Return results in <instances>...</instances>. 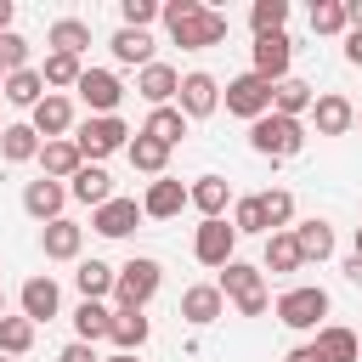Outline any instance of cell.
Masks as SVG:
<instances>
[{
    "instance_id": "obj_1",
    "label": "cell",
    "mask_w": 362,
    "mask_h": 362,
    "mask_svg": "<svg viewBox=\"0 0 362 362\" xmlns=\"http://www.w3.org/2000/svg\"><path fill=\"white\" fill-rule=\"evenodd\" d=\"M158 17H164V28H170V40L181 51H209V45L226 40V17L215 6H204V0H164Z\"/></svg>"
},
{
    "instance_id": "obj_2",
    "label": "cell",
    "mask_w": 362,
    "mask_h": 362,
    "mask_svg": "<svg viewBox=\"0 0 362 362\" xmlns=\"http://www.w3.org/2000/svg\"><path fill=\"white\" fill-rule=\"evenodd\" d=\"M215 288L238 305V317H266V305H272V294H266V272L249 266V260L221 266V283H215Z\"/></svg>"
},
{
    "instance_id": "obj_3",
    "label": "cell",
    "mask_w": 362,
    "mask_h": 362,
    "mask_svg": "<svg viewBox=\"0 0 362 362\" xmlns=\"http://www.w3.org/2000/svg\"><path fill=\"white\" fill-rule=\"evenodd\" d=\"M158 283H164V266H158L153 255H130V260L119 266V283H113L119 311H141V305L158 294Z\"/></svg>"
},
{
    "instance_id": "obj_4",
    "label": "cell",
    "mask_w": 362,
    "mask_h": 362,
    "mask_svg": "<svg viewBox=\"0 0 362 362\" xmlns=\"http://www.w3.org/2000/svg\"><path fill=\"white\" fill-rule=\"evenodd\" d=\"M249 147L260 158H294L305 147V124L300 119H283V113H266V119L249 124Z\"/></svg>"
},
{
    "instance_id": "obj_5",
    "label": "cell",
    "mask_w": 362,
    "mask_h": 362,
    "mask_svg": "<svg viewBox=\"0 0 362 362\" xmlns=\"http://www.w3.org/2000/svg\"><path fill=\"white\" fill-rule=\"evenodd\" d=\"M277 322L283 328H322V317H328V288H317V283H300V288H288V294H277Z\"/></svg>"
},
{
    "instance_id": "obj_6",
    "label": "cell",
    "mask_w": 362,
    "mask_h": 362,
    "mask_svg": "<svg viewBox=\"0 0 362 362\" xmlns=\"http://www.w3.org/2000/svg\"><path fill=\"white\" fill-rule=\"evenodd\" d=\"M74 147L85 153V164H96V158L130 147V124H124L119 113H107V119H85V124H74Z\"/></svg>"
},
{
    "instance_id": "obj_7",
    "label": "cell",
    "mask_w": 362,
    "mask_h": 362,
    "mask_svg": "<svg viewBox=\"0 0 362 362\" xmlns=\"http://www.w3.org/2000/svg\"><path fill=\"white\" fill-rule=\"evenodd\" d=\"M221 96H226V113H238V119H249V124L272 113V85H266L255 68H249V74H238V79H226V90H221Z\"/></svg>"
},
{
    "instance_id": "obj_8",
    "label": "cell",
    "mask_w": 362,
    "mask_h": 362,
    "mask_svg": "<svg viewBox=\"0 0 362 362\" xmlns=\"http://www.w3.org/2000/svg\"><path fill=\"white\" fill-rule=\"evenodd\" d=\"M74 90H79V102L90 107V119H107V113H119V102H124L119 74H107V68H85V79H79Z\"/></svg>"
},
{
    "instance_id": "obj_9",
    "label": "cell",
    "mask_w": 362,
    "mask_h": 362,
    "mask_svg": "<svg viewBox=\"0 0 362 362\" xmlns=\"http://www.w3.org/2000/svg\"><path fill=\"white\" fill-rule=\"evenodd\" d=\"M232 249H238V226H232L226 215H221V221H204L198 238H192V255H198L204 266H232V260H238Z\"/></svg>"
},
{
    "instance_id": "obj_10",
    "label": "cell",
    "mask_w": 362,
    "mask_h": 362,
    "mask_svg": "<svg viewBox=\"0 0 362 362\" xmlns=\"http://www.w3.org/2000/svg\"><path fill=\"white\" fill-rule=\"evenodd\" d=\"M288 62H294V40L288 34H260L255 40V74L266 85H283L288 79Z\"/></svg>"
},
{
    "instance_id": "obj_11",
    "label": "cell",
    "mask_w": 362,
    "mask_h": 362,
    "mask_svg": "<svg viewBox=\"0 0 362 362\" xmlns=\"http://www.w3.org/2000/svg\"><path fill=\"white\" fill-rule=\"evenodd\" d=\"M175 107H181L187 119H209V113L221 107V85H215V74H181V96H175Z\"/></svg>"
},
{
    "instance_id": "obj_12",
    "label": "cell",
    "mask_w": 362,
    "mask_h": 362,
    "mask_svg": "<svg viewBox=\"0 0 362 362\" xmlns=\"http://www.w3.org/2000/svg\"><path fill=\"white\" fill-rule=\"evenodd\" d=\"M62 204H68V187L62 181H51V175H40V181H28L23 187V209L34 215V221H62Z\"/></svg>"
},
{
    "instance_id": "obj_13",
    "label": "cell",
    "mask_w": 362,
    "mask_h": 362,
    "mask_svg": "<svg viewBox=\"0 0 362 362\" xmlns=\"http://www.w3.org/2000/svg\"><path fill=\"white\" fill-rule=\"evenodd\" d=\"M136 90H141V102H153V107H170V102L181 96V74H175L170 62H147V68L136 74Z\"/></svg>"
},
{
    "instance_id": "obj_14",
    "label": "cell",
    "mask_w": 362,
    "mask_h": 362,
    "mask_svg": "<svg viewBox=\"0 0 362 362\" xmlns=\"http://www.w3.org/2000/svg\"><path fill=\"white\" fill-rule=\"evenodd\" d=\"M28 124H34V130H40L45 141H62V136L74 130V102L51 90V96H45V102H40L34 113H28Z\"/></svg>"
},
{
    "instance_id": "obj_15",
    "label": "cell",
    "mask_w": 362,
    "mask_h": 362,
    "mask_svg": "<svg viewBox=\"0 0 362 362\" xmlns=\"http://www.w3.org/2000/svg\"><path fill=\"white\" fill-rule=\"evenodd\" d=\"M311 124H317V136H345V130L356 124V107H351L339 90H322L317 107H311Z\"/></svg>"
},
{
    "instance_id": "obj_16",
    "label": "cell",
    "mask_w": 362,
    "mask_h": 362,
    "mask_svg": "<svg viewBox=\"0 0 362 362\" xmlns=\"http://www.w3.org/2000/svg\"><path fill=\"white\" fill-rule=\"evenodd\" d=\"M187 204H192L204 221H221V215H226V204H232V187H226V175H198V181L187 187Z\"/></svg>"
},
{
    "instance_id": "obj_17",
    "label": "cell",
    "mask_w": 362,
    "mask_h": 362,
    "mask_svg": "<svg viewBox=\"0 0 362 362\" xmlns=\"http://www.w3.org/2000/svg\"><path fill=\"white\" fill-rule=\"evenodd\" d=\"M136 221H141V204H136V198H107V204L90 215V226H96L102 238H130Z\"/></svg>"
},
{
    "instance_id": "obj_18",
    "label": "cell",
    "mask_w": 362,
    "mask_h": 362,
    "mask_svg": "<svg viewBox=\"0 0 362 362\" xmlns=\"http://www.w3.org/2000/svg\"><path fill=\"white\" fill-rule=\"evenodd\" d=\"M221 311H226V294H221L215 283H192V288L181 294V317H187L192 328H209Z\"/></svg>"
},
{
    "instance_id": "obj_19",
    "label": "cell",
    "mask_w": 362,
    "mask_h": 362,
    "mask_svg": "<svg viewBox=\"0 0 362 362\" xmlns=\"http://www.w3.org/2000/svg\"><path fill=\"white\" fill-rule=\"evenodd\" d=\"M40 170H45L51 181H74V175L85 170V153L74 147V136H62V141H45V147H40Z\"/></svg>"
},
{
    "instance_id": "obj_20",
    "label": "cell",
    "mask_w": 362,
    "mask_h": 362,
    "mask_svg": "<svg viewBox=\"0 0 362 362\" xmlns=\"http://www.w3.org/2000/svg\"><path fill=\"white\" fill-rule=\"evenodd\" d=\"M40 249H45V260H79V249H85V226H74V221L62 215V221H51V226L40 232Z\"/></svg>"
},
{
    "instance_id": "obj_21",
    "label": "cell",
    "mask_w": 362,
    "mask_h": 362,
    "mask_svg": "<svg viewBox=\"0 0 362 362\" xmlns=\"http://www.w3.org/2000/svg\"><path fill=\"white\" fill-rule=\"evenodd\" d=\"M311 345H317L322 362H362V339H356L351 328H339V322H322Z\"/></svg>"
},
{
    "instance_id": "obj_22",
    "label": "cell",
    "mask_w": 362,
    "mask_h": 362,
    "mask_svg": "<svg viewBox=\"0 0 362 362\" xmlns=\"http://www.w3.org/2000/svg\"><path fill=\"white\" fill-rule=\"evenodd\" d=\"M317 107V90L305 85V79H283V85H272V113H283V119H305Z\"/></svg>"
},
{
    "instance_id": "obj_23",
    "label": "cell",
    "mask_w": 362,
    "mask_h": 362,
    "mask_svg": "<svg viewBox=\"0 0 362 362\" xmlns=\"http://www.w3.org/2000/svg\"><path fill=\"white\" fill-rule=\"evenodd\" d=\"M181 209H187V187L170 181V175H158V181L147 187V198H141V215H153V221H170V215H181Z\"/></svg>"
},
{
    "instance_id": "obj_24",
    "label": "cell",
    "mask_w": 362,
    "mask_h": 362,
    "mask_svg": "<svg viewBox=\"0 0 362 362\" xmlns=\"http://www.w3.org/2000/svg\"><path fill=\"white\" fill-rule=\"evenodd\" d=\"M300 266H305V255H300V243H294V226H288V232H272V238H266V260H260V272L288 277V272H300Z\"/></svg>"
},
{
    "instance_id": "obj_25",
    "label": "cell",
    "mask_w": 362,
    "mask_h": 362,
    "mask_svg": "<svg viewBox=\"0 0 362 362\" xmlns=\"http://www.w3.org/2000/svg\"><path fill=\"white\" fill-rule=\"evenodd\" d=\"M17 300H23V317H28V322H51V317H57V305H62V294H57V283H51V277H28Z\"/></svg>"
},
{
    "instance_id": "obj_26",
    "label": "cell",
    "mask_w": 362,
    "mask_h": 362,
    "mask_svg": "<svg viewBox=\"0 0 362 362\" xmlns=\"http://www.w3.org/2000/svg\"><path fill=\"white\" fill-rule=\"evenodd\" d=\"M107 51H113V62H124V68H147V62H153V34H147V28H119V34L107 40Z\"/></svg>"
},
{
    "instance_id": "obj_27",
    "label": "cell",
    "mask_w": 362,
    "mask_h": 362,
    "mask_svg": "<svg viewBox=\"0 0 362 362\" xmlns=\"http://www.w3.org/2000/svg\"><path fill=\"white\" fill-rule=\"evenodd\" d=\"M0 96L11 102V107H40L51 90H45V79H40V68H23V74H6V85H0Z\"/></svg>"
},
{
    "instance_id": "obj_28",
    "label": "cell",
    "mask_w": 362,
    "mask_h": 362,
    "mask_svg": "<svg viewBox=\"0 0 362 362\" xmlns=\"http://www.w3.org/2000/svg\"><path fill=\"white\" fill-rule=\"evenodd\" d=\"M68 198H79V204H90V209H102L107 198H113V175L102 170V164H85L74 181H68Z\"/></svg>"
},
{
    "instance_id": "obj_29",
    "label": "cell",
    "mask_w": 362,
    "mask_h": 362,
    "mask_svg": "<svg viewBox=\"0 0 362 362\" xmlns=\"http://www.w3.org/2000/svg\"><path fill=\"white\" fill-rule=\"evenodd\" d=\"M40 147H45V141H40L34 124H6V130H0V158H6V164H28V158H40Z\"/></svg>"
},
{
    "instance_id": "obj_30",
    "label": "cell",
    "mask_w": 362,
    "mask_h": 362,
    "mask_svg": "<svg viewBox=\"0 0 362 362\" xmlns=\"http://www.w3.org/2000/svg\"><path fill=\"white\" fill-rule=\"evenodd\" d=\"M294 243H300L305 260H328V255H334V226H328L322 215H311V221L294 226Z\"/></svg>"
},
{
    "instance_id": "obj_31",
    "label": "cell",
    "mask_w": 362,
    "mask_h": 362,
    "mask_svg": "<svg viewBox=\"0 0 362 362\" xmlns=\"http://www.w3.org/2000/svg\"><path fill=\"white\" fill-rule=\"evenodd\" d=\"M74 334H79L85 345L107 339V334H113V311H107L102 300H79V311H74Z\"/></svg>"
},
{
    "instance_id": "obj_32",
    "label": "cell",
    "mask_w": 362,
    "mask_h": 362,
    "mask_svg": "<svg viewBox=\"0 0 362 362\" xmlns=\"http://www.w3.org/2000/svg\"><path fill=\"white\" fill-rule=\"evenodd\" d=\"M147 334H153V322H147L141 311H113V334H107V339H113L124 356H136V351L147 345Z\"/></svg>"
},
{
    "instance_id": "obj_33",
    "label": "cell",
    "mask_w": 362,
    "mask_h": 362,
    "mask_svg": "<svg viewBox=\"0 0 362 362\" xmlns=\"http://www.w3.org/2000/svg\"><path fill=\"white\" fill-rule=\"evenodd\" d=\"M45 40H51V51H62V57H85V45H90V23H79V17H57Z\"/></svg>"
},
{
    "instance_id": "obj_34",
    "label": "cell",
    "mask_w": 362,
    "mask_h": 362,
    "mask_svg": "<svg viewBox=\"0 0 362 362\" xmlns=\"http://www.w3.org/2000/svg\"><path fill=\"white\" fill-rule=\"evenodd\" d=\"M141 136H153V141L175 147V141L187 136V113H181V107H153V113H147V124H141Z\"/></svg>"
},
{
    "instance_id": "obj_35",
    "label": "cell",
    "mask_w": 362,
    "mask_h": 362,
    "mask_svg": "<svg viewBox=\"0 0 362 362\" xmlns=\"http://www.w3.org/2000/svg\"><path fill=\"white\" fill-rule=\"evenodd\" d=\"M124 153H130V170H141V175H164V164H170V147L153 141V136H141V130H136V141Z\"/></svg>"
},
{
    "instance_id": "obj_36",
    "label": "cell",
    "mask_w": 362,
    "mask_h": 362,
    "mask_svg": "<svg viewBox=\"0 0 362 362\" xmlns=\"http://www.w3.org/2000/svg\"><path fill=\"white\" fill-rule=\"evenodd\" d=\"M74 283H79V294H85V300H102V294H113V283H119V272H113L107 260H79V272H74Z\"/></svg>"
},
{
    "instance_id": "obj_37",
    "label": "cell",
    "mask_w": 362,
    "mask_h": 362,
    "mask_svg": "<svg viewBox=\"0 0 362 362\" xmlns=\"http://www.w3.org/2000/svg\"><path fill=\"white\" fill-rule=\"evenodd\" d=\"M34 328H40V322H28V317H0V356L34 351Z\"/></svg>"
},
{
    "instance_id": "obj_38",
    "label": "cell",
    "mask_w": 362,
    "mask_h": 362,
    "mask_svg": "<svg viewBox=\"0 0 362 362\" xmlns=\"http://www.w3.org/2000/svg\"><path fill=\"white\" fill-rule=\"evenodd\" d=\"M283 23H288V0H255V6H249L255 40H260V34H283Z\"/></svg>"
},
{
    "instance_id": "obj_39",
    "label": "cell",
    "mask_w": 362,
    "mask_h": 362,
    "mask_svg": "<svg viewBox=\"0 0 362 362\" xmlns=\"http://www.w3.org/2000/svg\"><path fill=\"white\" fill-rule=\"evenodd\" d=\"M40 79H45V85H57V96H62V85H79V79H85V62H79V57L51 51V57H45V68H40Z\"/></svg>"
},
{
    "instance_id": "obj_40",
    "label": "cell",
    "mask_w": 362,
    "mask_h": 362,
    "mask_svg": "<svg viewBox=\"0 0 362 362\" xmlns=\"http://www.w3.org/2000/svg\"><path fill=\"white\" fill-rule=\"evenodd\" d=\"M232 226H238V238H243V232H260V238H272V221H266V204H260V192L232 204Z\"/></svg>"
},
{
    "instance_id": "obj_41",
    "label": "cell",
    "mask_w": 362,
    "mask_h": 362,
    "mask_svg": "<svg viewBox=\"0 0 362 362\" xmlns=\"http://www.w3.org/2000/svg\"><path fill=\"white\" fill-rule=\"evenodd\" d=\"M311 34H351L345 0H317V6H311Z\"/></svg>"
},
{
    "instance_id": "obj_42",
    "label": "cell",
    "mask_w": 362,
    "mask_h": 362,
    "mask_svg": "<svg viewBox=\"0 0 362 362\" xmlns=\"http://www.w3.org/2000/svg\"><path fill=\"white\" fill-rule=\"evenodd\" d=\"M260 204H266V221H272V232H288V221H294V192L272 187V192H260Z\"/></svg>"
},
{
    "instance_id": "obj_43",
    "label": "cell",
    "mask_w": 362,
    "mask_h": 362,
    "mask_svg": "<svg viewBox=\"0 0 362 362\" xmlns=\"http://www.w3.org/2000/svg\"><path fill=\"white\" fill-rule=\"evenodd\" d=\"M0 68H6V74H23V68H28V40L11 34V28L0 34Z\"/></svg>"
},
{
    "instance_id": "obj_44",
    "label": "cell",
    "mask_w": 362,
    "mask_h": 362,
    "mask_svg": "<svg viewBox=\"0 0 362 362\" xmlns=\"http://www.w3.org/2000/svg\"><path fill=\"white\" fill-rule=\"evenodd\" d=\"M158 11H164L158 0H119V17H124V28H147Z\"/></svg>"
},
{
    "instance_id": "obj_45",
    "label": "cell",
    "mask_w": 362,
    "mask_h": 362,
    "mask_svg": "<svg viewBox=\"0 0 362 362\" xmlns=\"http://www.w3.org/2000/svg\"><path fill=\"white\" fill-rule=\"evenodd\" d=\"M57 362H102V356H96L85 339H74V345H62V356H57Z\"/></svg>"
},
{
    "instance_id": "obj_46",
    "label": "cell",
    "mask_w": 362,
    "mask_h": 362,
    "mask_svg": "<svg viewBox=\"0 0 362 362\" xmlns=\"http://www.w3.org/2000/svg\"><path fill=\"white\" fill-rule=\"evenodd\" d=\"M345 62H351V68H362V34H356V28L345 34Z\"/></svg>"
},
{
    "instance_id": "obj_47",
    "label": "cell",
    "mask_w": 362,
    "mask_h": 362,
    "mask_svg": "<svg viewBox=\"0 0 362 362\" xmlns=\"http://www.w3.org/2000/svg\"><path fill=\"white\" fill-rule=\"evenodd\" d=\"M283 362H322V356H317V345H294Z\"/></svg>"
},
{
    "instance_id": "obj_48",
    "label": "cell",
    "mask_w": 362,
    "mask_h": 362,
    "mask_svg": "<svg viewBox=\"0 0 362 362\" xmlns=\"http://www.w3.org/2000/svg\"><path fill=\"white\" fill-rule=\"evenodd\" d=\"M345 23H351V28L362 34V0H345Z\"/></svg>"
},
{
    "instance_id": "obj_49",
    "label": "cell",
    "mask_w": 362,
    "mask_h": 362,
    "mask_svg": "<svg viewBox=\"0 0 362 362\" xmlns=\"http://www.w3.org/2000/svg\"><path fill=\"white\" fill-rule=\"evenodd\" d=\"M345 277H351V283H356V288H362V260H356V255H351V260H345Z\"/></svg>"
},
{
    "instance_id": "obj_50",
    "label": "cell",
    "mask_w": 362,
    "mask_h": 362,
    "mask_svg": "<svg viewBox=\"0 0 362 362\" xmlns=\"http://www.w3.org/2000/svg\"><path fill=\"white\" fill-rule=\"evenodd\" d=\"M6 23H11V0H0V28H6Z\"/></svg>"
},
{
    "instance_id": "obj_51",
    "label": "cell",
    "mask_w": 362,
    "mask_h": 362,
    "mask_svg": "<svg viewBox=\"0 0 362 362\" xmlns=\"http://www.w3.org/2000/svg\"><path fill=\"white\" fill-rule=\"evenodd\" d=\"M351 255H356V260H362V226H356V243H351Z\"/></svg>"
},
{
    "instance_id": "obj_52",
    "label": "cell",
    "mask_w": 362,
    "mask_h": 362,
    "mask_svg": "<svg viewBox=\"0 0 362 362\" xmlns=\"http://www.w3.org/2000/svg\"><path fill=\"white\" fill-rule=\"evenodd\" d=\"M102 362H136V356H124V351H113V356H102Z\"/></svg>"
},
{
    "instance_id": "obj_53",
    "label": "cell",
    "mask_w": 362,
    "mask_h": 362,
    "mask_svg": "<svg viewBox=\"0 0 362 362\" xmlns=\"http://www.w3.org/2000/svg\"><path fill=\"white\" fill-rule=\"evenodd\" d=\"M0 317H6V294H0Z\"/></svg>"
},
{
    "instance_id": "obj_54",
    "label": "cell",
    "mask_w": 362,
    "mask_h": 362,
    "mask_svg": "<svg viewBox=\"0 0 362 362\" xmlns=\"http://www.w3.org/2000/svg\"><path fill=\"white\" fill-rule=\"evenodd\" d=\"M0 85H6V68H0Z\"/></svg>"
},
{
    "instance_id": "obj_55",
    "label": "cell",
    "mask_w": 362,
    "mask_h": 362,
    "mask_svg": "<svg viewBox=\"0 0 362 362\" xmlns=\"http://www.w3.org/2000/svg\"><path fill=\"white\" fill-rule=\"evenodd\" d=\"M356 124H362V113H356Z\"/></svg>"
},
{
    "instance_id": "obj_56",
    "label": "cell",
    "mask_w": 362,
    "mask_h": 362,
    "mask_svg": "<svg viewBox=\"0 0 362 362\" xmlns=\"http://www.w3.org/2000/svg\"><path fill=\"white\" fill-rule=\"evenodd\" d=\"M0 362H11V356H0Z\"/></svg>"
},
{
    "instance_id": "obj_57",
    "label": "cell",
    "mask_w": 362,
    "mask_h": 362,
    "mask_svg": "<svg viewBox=\"0 0 362 362\" xmlns=\"http://www.w3.org/2000/svg\"><path fill=\"white\" fill-rule=\"evenodd\" d=\"M0 34H6V28H0Z\"/></svg>"
},
{
    "instance_id": "obj_58",
    "label": "cell",
    "mask_w": 362,
    "mask_h": 362,
    "mask_svg": "<svg viewBox=\"0 0 362 362\" xmlns=\"http://www.w3.org/2000/svg\"><path fill=\"white\" fill-rule=\"evenodd\" d=\"M0 130H6V124H0Z\"/></svg>"
}]
</instances>
